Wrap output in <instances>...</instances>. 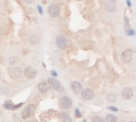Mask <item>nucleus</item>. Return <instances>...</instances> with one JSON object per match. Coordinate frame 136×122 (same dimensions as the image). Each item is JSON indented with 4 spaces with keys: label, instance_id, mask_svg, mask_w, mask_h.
Masks as SVG:
<instances>
[{
    "label": "nucleus",
    "instance_id": "17",
    "mask_svg": "<svg viewBox=\"0 0 136 122\" xmlns=\"http://www.w3.org/2000/svg\"><path fill=\"white\" fill-rule=\"evenodd\" d=\"M13 106H14V104H13V101H12V100H6L3 103V107L6 109H12Z\"/></svg>",
    "mask_w": 136,
    "mask_h": 122
},
{
    "label": "nucleus",
    "instance_id": "27",
    "mask_svg": "<svg viewBox=\"0 0 136 122\" xmlns=\"http://www.w3.org/2000/svg\"><path fill=\"white\" fill-rule=\"evenodd\" d=\"M51 73H52V75H53V77H55V75H56V72H55V71H52Z\"/></svg>",
    "mask_w": 136,
    "mask_h": 122
},
{
    "label": "nucleus",
    "instance_id": "7",
    "mask_svg": "<svg viewBox=\"0 0 136 122\" xmlns=\"http://www.w3.org/2000/svg\"><path fill=\"white\" fill-rule=\"evenodd\" d=\"M9 74L12 79H19L23 75V70L19 67H13L9 70Z\"/></svg>",
    "mask_w": 136,
    "mask_h": 122
},
{
    "label": "nucleus",
    "instance_id": "30",
    "mask_svg": "<svg viewBox=\"0 0 136 122\" xmlns=\"http://www.w3.org/2000/svg\"><path fill=\"white\" fill-rule=\"evenodd\" d=\"M29 122H36V121H29Z\"/></svg>",
    "mask_w": 136,
    "mask_h": 122
},
{
    "label": "nucleus",
    "instance_id": "1",
    "mask_svg": "<svg viewBox=\"0 0 136 122\" xmlns=\"http://www.w3.org/2000/svg\"><path fill=\"white\" fill-rule=\"evenodd\" d=\"M55 44H56V46H58V48L65 49L68 45V40L64 35H58L56 36V39H55Z\"/></svg>",
    "mask_w": 136,
    "mask_h": 122
},
{
    "label": "nucleus",
    "instance_id": "5",
    "mask_svg": "<svg viewBox=\"0 0 136 122\" xmlns=\"http://www.w3.org/2000/svg\"><path fill=\"white\" fill-rule=\"evenodd\" d=\"M132 57H133V51L131 49H127V50H124L121 53V61L123 63H125V64L130 63Z\"/></svg>",
    "mask_w": 136,
    "mask_h": 122
},
{
    "label": "nucleus",
    "instance_id": "12",
    "mask_svg": "<svg viewBox=\"0 0 136 122\" xmlns=\"http://www.w3.org/2000/svg\"><path fill=\"white\" fill-rule=\"evenodd\" d=\"M37 88H38L41 94H46V92L49 90V85H48V83H46V82H41L38 84Z\"/></svg>",
    "mask_w": 136,
    "mask_h": 122
},
{
    "label": "nucleus",
    "instance_id": "13",
    "mask_svg": "<svg viewBox=\"0 0 136 122\" xmlns=\"http://www.w3.org/2000/svg\"><path fill=\"white\" fill-rule=\"evenodd\" d=\"M116 9H117V6H116V3L114 1L107 2L106 6H105V10H106V12H108V13H113V12H115Z\"/></svg>",
    "mask_w": 136,
    "mask_h": 122
},
{
    "label": "nucleus",
    "instance_id": "2",
    "mask_svg": "<svg viewBox=\"0 0 136 122\" xmlns=\"http://www.w3.org/2000/svg\"><path fill=\"white\" fill-rule=\"evenodd\" d=\"M34 113H35V105L30 104V105H28L23 111V113H21V117H23L24 119H27V118H29V117H31Z\"/></svg>",
    "mask_w": 136,
    "mask_h": 122
},
{
    "label": "nucleus",
    "instance_id": "4",
    "mask_svg": "<svg viewBox=\"0 0 136 122\" xmlns=\"http://www.w3.org/2000/svg\"><path fill=\"white\" fill-rule=\"evenodd\" d=\"M60 105H61V107H63L64 109H69L72 106V101H71V99L69 97L64 96V97H62L60 100Z\"/></svg>",
    "mask_w": 136,
    "mask_h": 122
},
{
    "label": "nucleus",
    "instance_id": "22",
    "mask_svg": "<svg viewBox=\"0 0 136 122\" xmlns=\"http://www.w3.org/2000/svg\"><path fill=\"white\" fill-rule=\"evenodd\" d=\"M107 108L110 109V111H118V109L116 108V107H114V106H108Z\"/></svg>",
    "mask_w": 136,
    "mask_h": 122
},
{
    "label": "nucleus",
    "instance_id": "31",
    "mask_svg": "<svg viewBox=\"0 0 136 122\" xmlns=\"http://www.w3.org/2000/svg\"><path fill=\"white\" fill-rule=\"evenodd\" d=\"M129 122H134V121H129Z\"/></svg>",
    "mask_w": 136,
    "mask_h": 122
},
{
    "label": "nucleus",
    "instance_id": "16",
    "mask_svg": "<svg viewBox=\"0 0 136 122\" xmlns=\"http://www.w3.org/2000/svg\"><path fill=\"white\" fill-rule=\"evenodd\" d=\"M105 121L106 122H118V119H117V117L114 116V115H106Z\"/></svg>",
    "mask_w": 136,
    "mask_h": 122
},
{
    "label": "nucleus",
    "instance_id": "14",
    "mask_svg": "<svg viewBox=\"0 0 136 122\" xmlns=\"http://www.w3.org/2000/svg\"><path fill=\"white\" fill-rule=\"evenodd\" d=\"M41 39H39V37L37 35H31L30 36V43L32 45H38Z\"/></svg>",
    "mask_w": 136,
    "mask_h": 122
},
{
    "label": "nucleus",
    "instance_id": "25",
    "mask_svg": "<svg viewBox=\"0 0 136 122\" xmlns=\"http://www.w3.org/2000/svg\"><path fill=\"white\" fill-rule=\"evenodd\" d=\"M24 2H26V3H28V4H31L32 3V1H33V0H24Z\"/></svg>",
    "mask_w": 136,
    "mask_h": 122
},
{
    "label": "nucleus",
    "instance_id": "26",
    "mask_svg": "<svg viewBox=\"0 0 136 122\" xmlns=\"http://www.w3.org/2000/svg\"><path fill=\"white\" fill-rule=\"evenodd\" d=\"M38 11H39V13H43V11H41V6H38Z\"/></svg>",
    "mask_w": 136,
    "mask_h": 122
},
{
    "label": "nucleus",
    "instance_id": "32",
    "mask_svg": "<svg viewBox=\"0 0 136 122\" xmlns=\"http://www.w3.org/2000/svg\"><path fill=\"white\" fill-rule=\"evenodd\" d=\"M84 122H86V121H84Z\"/></svg>",
    "mask_w": 136,
    "mask_h": 122
},
{
    "label": "nucleus",
    "instance_id": "9",
    "mask_svg": "<svg viewBox=\"0 0 136 122\" xmlns=\"http://www.w3.org/2000/svg\"><path fill=\"white\" fill-rule=\"evenodd\" d=\"M48 82H49V86H51L52 88H54L55 90H58V91H62V87L60 85V82H58L54 78H49L48 79Z\"/></svg>",
    "mask_w": 136,
    "mask_h": 122
},
{
    "label": "nucleus",
    "instance_id": "29",
    "mask_svg": "<svg viewBox=\"0 0 136 122\" xmlns=\"http://www.w3.org/2000/svg\"><path fill=\"white\" fill-rule=\"evenodd\" d=\"M111 1H114V2H115V1H118V0H111Z\"/></svg>",
    "mask_w": 136,
    "mask_h": 122
},
{
    "label": "nucleus",
    "instance_id": "15",
    "mask_svg": "<svg viewBox=\"0 0 136 122\" xmlns=\"http://www.w3.org/2000/svg\"><path fill=\"white\" fill-rule=\"evenodd\" d=\"M18 61H19V57L18 56H16V55H12V56H10L9 57V64L10 65H15L18 63Z\"/></svg>",
    "mask_w": 136,
    "mask_h": 122
},
{
    "label": "nucleus",
    "instance_id": "10",
    "mask_svg": "<svg viewBox=\"0 0 136 122\" xmlns=\"http://www.w3.org/2000/svg\"><path fill=\"white\" fill-rule=\"evenodd\" d=\"M122 98L124 100H131L133 98V89L130 87H127L122 90Z\"/></svg>",
    "mask_w": 136,
    "mask_h": 122
},
{
    "label": "nucleus",
    "instance_id": "24",
    "mask_svg": "<svg viewBox=\"0 0 136 122\" xmlns=\"http://www.w3.org/2000/svg\"><path fill=\"white\" fill-rule=\"evenodd\" d=\"M75 113H76V115H77V117H79V118H80V117H82V116H81V113L79 111V109H76Z\"/></svg>",
    "mask_w": 136,
    "mask_h": 122
},
{
    "label": "nucleus",
    "instance_id": "11",
    "mask_svg": "<svg viewBox=\"0 0 136 122\" xmlns=\"http://www.w3.org/2000/svg\"><path fill=\"white\" fill-rule=\"evenodd\" d=\"M70 86H71V89L73 90V92H75V94H80L81 90H82V86H81V84L79 82H77V81H72V82H71Z\"/></svg>",
    "mask_w": 136,
    "mask_h": 122
},
{
    "label": "nucleus",
    "instance_id": "23",
    "mask_svg": "<svg viewBox=\"0 0 136 122\" xmlns=\"http://www.w3.org/2000/svg\"><path fill=\"white\" fill-rule=\"evenodd\" d=\"M21 105H23V103H19L18 105H14V106H13V108H12V109H18Z\"/></svg>",
    "mask_w": 136,
    "mask_h": 122
},
{
    "label": "nucleus",
    "instance_id": "28",
    "mask_svg": "<svg viewBox=\"0 0 136 122\" xmlns=\"http://www.w3.org/2000/svg\"><path fill=\"white\" fill-rule=\"evenodd\" d=\"M2 35V29H1V27H0V36Z\"/></svg>",
    "mask_w": 136,
    "mask_h": 122
},
{
    "label": "nucleus",
    "instance_id": "6",
    "mask_svg": "<svg viewBox=\"0 0 136 122\" xmlns=\"http://www.w3.org/2000/svg\"><path fill=\"white\" fill-rule=\"evenodd\" d=\"M48 14L52 18H56V17L60 15V8L56 4H51L48 8Z\"/></svg>",
    "mask_w": 136,
    "mask_h": 122
},
{
    "label": "nucleus",
    "instance_id": "3",
    "mask_svg": "<svg viewBox=\"0 0 136 122\" xmlns=\"http://www.w3.org/2000/svg\"><path fill=\"white\" fill-rule=\"evenodd\" d=\"M23 73L24 74V77H26L27 79H29V80L35 79L36 75H37V71H36L33 67H27Z\"/></svg>",
    "mask_w": 136,
    "mask_h": 122
},
{
    "label": "nucleus",
    "instance_id": "18",
    "mask_svg": "<svg viewBox=\"0 0 136 122\" xmlns=\"http://www.w3.org/2000/svg\"><path fill=\"white\" fill-rule=\"evenodd\" d=\"M106 99H107V101L110 102H115L116 99H117V96L114 94H108L107 96H106Z\"/></svg>",
    "mask_w": 136,
    "mask_h": 122
},
{
    "label": "nucleus",
    "instance_id": "19",
    "mask_svg": "<svg viewBox=\"0 0 136 122\" xmlns=\"http://www.w3.org/2000/svg\"><path fill=\"white\" fill-rule=\"evenodd\" d=\"M91 121H93V122H104V120H103V119L101 118L100 116H95V117H93Z\"/></svg>",
    "mask_w": 136,
    "mask_h": 122
},
{
    "label": "nucleus",
    "instance_id": "8",
    "mask_svg": "<svg viewBox=\"0 0 136 122\" xmlns=\"http://www.w3.org/2000/svg\"><path fill=\"white\" fill-rule=\"evenodd\" d=\"M81 96L84 100H87V101H89V100H93L94 97H95V94H94V92L91 91L90 89H83L81 90Z\"/></svg>",
    "mask_w": 136,
    "mask_h": 122
},
{
    "label": "nucleus",
    "instance_id": "21",
    "mask_svg": "<svg viewBox=\"0 0 136 122\" xmlns=\"http://www.w3.org/2000/svg\"><path fill=\"white\" fill-rule=\"evenodd\" d=\"M127 35H134V32H133V30H131V29H129L127 30V32H125Z\"/></svg>",
    "mask_w": 136,
    "mask_h": 122
},
{
    "label": "nucleus",
    "instance_id": "20",
    "mask_svg": "<svg viewBox=\"0 0 136 122\" xmlns=\"http://www.w3.org/2000/svg\"><path fill=\"white\" fill-rule=\"evenodd\" d=\"M63 122H72V120H71L70 117L66 116V115H64L63 116Z\"/></svg>",
    "mask_w": 136,
    "mask_h": 122
}]
</instances>
